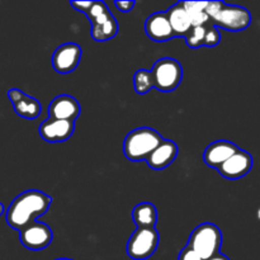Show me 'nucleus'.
<instances>
[{
	"mask_svg": "<svg viewBox=\"0 0 260 260\" xmlns=\"http://www.w3.org/2000/svg\"><path fill=\"white\" fill-rule=\"evenodd\" d=\"M8 98L12 102L14 111L18 116L25 119H36L41 116L42 107L41 103L33 96L27 95L20 89L13 88L8 91Z\"/></svg>",
	"mask_w": 260,
	"mask_h": 260,
	"instance_id": "12",
	"label": "nucleus"
},
{
	"mask_svg": "<svg viewBox=\"0 0 260 260\" xmlns=\"http://www.w3.org/2000/svg\"><path fill=\"white\" fill-rule=\"evenodd\" d=\"M206 25L202 27H192L189 32L185 36V42L190 48H198L203 46V38H205Z\"/></svg>",
	"mask_w": 260,
	"mask_h": 260,
	"instance_id": "21",
	"label": "nucleus"
},
{
	"mask_svg": "<svg viewBox=\"0 0 260 260\" xmlns=\"http://www.w3.org/2000/svg\"><path fill=\"white\" fill-rule=\"evenodd\" d=\"M222 245V233L215 223L205 222L193 230L190 234L188 245L202 260L220 253Z\"/></svg>",
	"mask_w": 260,
	"mask_h": 260,
	"instance_id": "3",
	"label": "nucleus"
},
{
	"mask_svg": "<svg viewBox=\"0 0 260 260\" xmlns=\"http://www.w3.org/2000/svg\"><path fill=\"white\" fill-rule=\"evenodd\" d=\"M207 260H230V259H229L226 255H223V254L218 253V254H216V255L211 256V258L207 259Z\"/></svg>",
	"mask_w": 260,
	"mask_h": 260,
	"instance_id": "27",
	"label": "nucleus"
},
{
	"mask_svg": "<svg viewBox=\"0 0 260 260\" xmlns=\"http://www.w3.org/2000/svg\"><path fill=\"white\" fill-rule=\"evenodd\" d=\"M75 131V122L48 118L41 123L40 135L50 144H58L70 139Z\"/></svg>",
	"mask_w": 260,
	"mask_h": 260,
	"instance_id": "11",
	"label": "nucleus"
},
{
	"mask_svg": "<svg viewBox=\"0 0 260 260\" xmlns=\"http://www.w3.org/2000/svg\"><path fill=\"white\" fill-rule=\"evenodd\" d=\"M168 20H169V24L172 27L174 36H180V37H185L187 33L189 32L192 24H190L189 17H188L187 12H185L184 7H183L182 3H177L175 5H173L169 10L167 12Z\"/></svg>",
	"mask_w": 260,
	"mask_h": 260,
	"instance_id": "17",
	"label": "nucleus"
},
{
	"mask_svg": "<svg viewBox=\"0 0 260 260\" xmlns=\"http://www.w3.org/2000/svg\"><path fill=\"white\" fill-rule=\"evenodd\" d=\"M4 211H5L4 206H3V203H0V216L4 215Z\"/></svg>",
	"mask_w": 260,
	"mask_h": 260,
	"instance_id": "28",
	"label": "nucleus"
},
{
	"mask_svg": "<svg viewBox=\"0 0 260 260\" xmlns=\"http://www.w3.org/2000/svg\"><path fill=\"white\" fill-rule=\"evenodd\" d=\"M135 4H136V3L132 2V0H129V2H114V5H116V7L118 8L122 13L131 12V10L134 9Z\"/></svg>",
	"mask_w": 260,
	"mask_h": 260,
	"instance_id": "25",
	"label": "nucleus"
},
{
	"mask_svg": "<svg viewBox=\"0 0 260 260\" xmlns=\"http://www.w3.org/2000/svg\"><path fill=\"white\" fill-rule=\"evenodd\" d=\"M221 41V33L218 30L217 27H215L213 24L206 25V33L205 38H203V46H207V47H215L220 43Z\"/></svg>",
	"mask_w": 260,
	"mask_h": 260,
	"instance_id": "22",
	"label": "nucleus"
},
{
	"mask_svg": "<svg viewBox=\"0 0 260 260\" xmlns=\"http://www.w3.org/2000/svg\"><path fill=\"white\" fill-rule=\"evenodd\" d=\"M132 218L137 229H154L157 222V210L152 203H139L132 211Z\"/></svg>",
	"mask_w": 260,
	"mask_h": 260,
	"instance_id": "18",
	"label": "nucleus"
},
{
	"mask_svg": "<svg viewBox=\"0 0 260 260\" xmlns=\"http://www.w3.org/2000/svg\"><path fill=\"white\" fill-rule=\"evenodd\" d=\"M70 4H71V7L74 8V9L79 10V12H81V13H84V14H85V13L88 12L89 8H90L91 2H71Z\"/></svg>",
	"mask_w": 260,
	"mask_h": 260,
	"instance_id": "26",
	"label": "nucleus"
},
{
	"mask_svg": "<svg viewBox=\"0 0 260 260\" xmlns=\"http://www.w3.org/2000/svg\"><path fill=\"white\" fill-rule=\"evenodd\" d=\"M178 260H202L200 258L198 254H196L189 246H185L182 251H180L179 256H178Z\"/></svg>",
	"mask_w": 260,
	"mask_h": 260,
	"instance_id": "24",
	"label": "nucleus"
},
{
	"mask_svg": "<svg viewBox=\"0 0 260 260\" xmlns=\"http://www.w3.org/2000/svg\"><path fill=\"white\" fill-rule=\"evenodd\" d=\"M183 7L189 17L192 27H202L210 22V17L205 12L207 2H183Z\"/></svg>",
	"mask_w": 260,
	"mask_h": 260,
	"instance_id": "19",
	"label": "nucleus"
},
{
	"mask_svg": "<svg viewBox=\"0 0 260 260\" xmlns=\"http://www.w3.org/2000/svg\"><path fill=\"white\" fill-rule=\"evenodd\" d=\"M161 135L150 127H140L126 136L123 141L124 156L131 161L146 160L155 147L162 141Z\"/></svg>",
	"mask_w": 260,
	"mask_h": 260,
	"instance_id": "2",
	"label": "nucleus"
},
{
	"mask_svg": "<svg viewBox=\"0 0 260 260\" xmlns=\"http://www.w3.org/2000/svg\"><path fill=\"white\" fill-rule=\"evenodd\" d=\"M52 203V198L41 190H25L10 203L7 211V222L14 230L20 231L42 217Z\"/></svg>",
	"mask_w": 260,
	"mask_h": 260,
	"instance_id": "1",
	"label": "nucleus"
},
{
	"mask_svg": "<svg viewBox=\"0 0 260 260\" xmlns=\"http://www.w3.org/2000/svg\"><path fill=\"white\" fill-rule=\"evenodd\" d=\"M83 50L76 43H65L55 50L52 55V66L58 74H70L79 66Z\"/></svg>",
	"mask_w": 260,
	"mask_h": 260,
	"instance_id": "9",
	"label": "nucleus"
},
{
	"mask_svg": "<svg viewBox=\"0 0 260 260\" xmlns=\"http://www.w3.org/2000/svg\"><path fill=\"white\" fill-rule=\"evenodd\" d=\"M80 104L71 95H58L53 99L48 107L50 118L75 122L80 116Z\"/></svg>",
	"mask_w": 260,
	"mask_h": 260,
	"instance_id": "13",
	"label": "nucleus"
},
{
	"mask_svg": "<svg viewBox=\"0 0 260 260\" xmlns=\"http://www.w3.org/2000/svg\"><path fill=\"white\" fill-rule=\"evenodd\" d=\"M55 260H73V259H68V258H60V259H55Z\"/></svg>",
	"mask_w": 260,
	"mask_h": 260,
	"instance_id": "29",
	"label": "nucleus"
},
{
	"mask_svg": "<svg viewBox=\"0 0 260 260\" xmlns=\"http://www.w3.org/2000/svg\"><path fill=\"white\" fill-rule=\"evenodd\" d=\"M222 4H223L222 2H207V7H206L205 12L207 13L210 19L217 14L218 10H220L221 7H222Z\"/></svg>",
	"mask_w": 260,
	"mask_h": 260,
	"instance_id": "23",
	"label": "nucleus"
},
{
	"mask_svg": "<svg viewBox=\"0 0 260 260\" xmlns=\"http://www.w3.org/2000/svg\"><path fill=\"white\" fill-rule=\"evenodd\" d=\"M251 168H253L251 155L245 150L239 149L217 170L226 179H240L250 173Z\"/></svg>",
	"mask_w": 260,
	"mask_h": 260,
	"instance_id": "10",
	"label": "nucleus"
},
{
	"mask_svg": "<svg viewBox=\"0 0 260 260\" xmlns=\"http://www.w3.org/2000/svg\"><path fill=\"white\" fill-rule=\"evenodd\" d=\"M238 150L239 147L234 142L218 140V141L212 142L206 147L205 152H203V160L208 167L218 169Z\"/></svg>",
	"mask_w": 260,
	"mask_h": 260,
	"instance_id": "15",
	"label": "nucleus"
},
{
	"mask_svg": "<svg viewBox=\"0 0 260 260\" xmlns=\"http://www.w3.org/2000/svg\"><path fill=\"white\" fill-rule=\"evenodd\" d=\"M19 239L24 248L29 250H42L52 243L53 234L48 225L33 221L19 231Z\"/></svg>",
	"mask_w": 260,
	"mask_h": 260,
	"instance_id": "8",
	"label": "nucleus"
},
{
	"mask_svg": "<svg viewBox=\"0 0 260 260\" xmlns=\"http://www.w3.org/2000/svg\"><path fill=\"white\" fill-rule=\"evenodd\" d=\"M150 74L154 88L162 93H170L182 83L183 68L175 58L164 57L154 63Z\"/></svg>",
	"mask_w": 260,
	"mask_h": 260,
	"instance_id": "5",
	"label": "nucleus"
},
{
	"mask_svg": "<svg viewBox=\"0 0 260 260\" xmlns=\"http://www.w3.org/2000/svg\"><path fill=\"white\" fill-rule=\"evenodd\" d=\"M91 23V37L96 42H104L116 37L118 23L103 2H91L85 13Z\"/></svg>",
	"mask_w": 260,
	"mask_h": 260,
	"instance_id": "4",
	"label": "nucleus"
},
{
	"mask_svg": "<svg viewBox=\"0 0 260 260\" xmlns=\"http://www.w3.org/2000/svg\"><path fill=\"white\" fill-rule=\"evenodd\" d=\"M160 243L156 229H136L127 243V255L134 260H146L151 258Z\"/></svg>",
	"mask_w": 260,
	"mask_h": 260,
	"instance_id": "6",
	"label": "nucleus"
},
{
	"mask_svg": "<svg viewBox=\"0 0 260 260\" xmlns=\"http://www.w3.org/2000/svg\"><path fill=\"white\" fill-rule=\"evenodd\" d=\"M211 24L223 28L230 32H240L246 29L251 23V14L248 9L238 5L222 4L217 14L211 18Z\"/></svg>",
	"mask_w": 260,
	"mask_h": 260,
	"instance_id": "7",
	"label": "nucleus"
},
{
	"mask_svg": "<svg viewBox=\"0 0 260 260\" xmlns=\"http://www.w3.org/2000/svg\"><path fill=\"white\" fill-rule=\"evenodd\" d=\"M178 146L172 140H162L161 144L157 145L154 151L146 157V162L151 169L162 170L172 165L177 159Z\"/></svg>",
	"mask_w": 260,
	"mask_h": 260,
	"instance_id": "14",
	"label": "nucleus"
},
{
	"mask_svg": "<svg viewBox=\"0 0 260 260\" xmlns=\"http://www.w3.org/2000/svg\"><path fill=\"white\" fill-rule=\"evenodd\" d=\"M145 32L155 42H167L175 37L167 13H154L150 15L145 23Z\"/></svg>",
	"mask_w": 260,
	"mask_h": 260,
	"instance_id": "16",
	"label": "nucleus"
},
{
	"mask_svg": "<svg viewBox=\"0 0 260 260\" xmlns=\"http://www.w3.org/2000/svg\"><path fill=\"white\" fill-rule=\"evenodd\" d=\"M134 85L135 90H136L137 94H144L149 93L154 85H152L151 80V74H150L149 70H145V69H141V70L136 71L134 76Z\"/></svg>",
	"mask_w": 260,
	"mask_h": 260,
	"instance_id": "20",
	"label": "nucleus"
}]
</instances>
